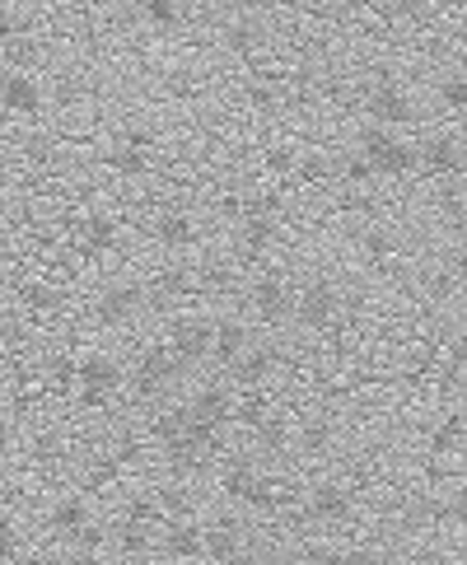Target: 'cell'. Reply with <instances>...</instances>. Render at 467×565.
<instances>
[{
  "instance_id": "obj_33",
  "label": "cell",
  "mask_w": 467,
  "mask_h": 565,
  "mask_svg": "<svg viewBox=\"0 0 467 565\" xmlns=\"http://www.w3.org/2000/svg\"><path fill=\"white\" fill-rule=\"evenodd\" d=\"M341 178H346V183H374L379 173H374V164H369L365 154L356 150V154H346V160H341Z\"/></svg>"
},
{
  "instance_id": "obj_16",
  "label": "cell",
  "mask_w": 467,
  "mask_h": 565,
  "mask_svg": "<svg viewBox=\"0 0 467 565\" xmlns=\"http://www.w3.org/2000/svg\"><path fill=\"white\" fill-rule=\"evenodd\" d=\"M154 239H160V248L183 252L197 243V220H192L187 210H160V216H154Z\"/></svg>"
},
{
  "instance_id": "obj_27",
  "label": "cell",
  "mask_w": 467,
  "mask_h": 565,
  "mask_svg": "<svg viewBox=\"0 0 467 565\" xmlns=\"http://www.w3.org/2000/svg\"><path fill=\"white\" fill-rule=\"evenodd\" d=\"M225 43H229V52L252 56V52L262 47V29H258V24H248V19H229V29H225Z\"/></svg>"
},
{
  "instance_id": "obj_18",
  "label": "cell",
  "mask_w": 467,
  "mask_h": 565,
  "mask_svg": "<svg viewBox=\"0 0 467 565\" xmlns=\"http://www.w3.org/2000/svg\"><path fill=\"white\" fill-rule=\"evenodd\" d=\"M80 243H85V252H94V258H104V252H112L122 243V225L112 216H104V210H89L85 225H80Z\"/></svg>"
},
{
  "instance_id": "obj_8",
  "label": "cell",
  "mask_w": 467,
  "mask_h": 565,
  "mask_svg": "<svg viewBox=\"0 0 467 565\" xmlns=\"http://www.w3.org/2000/svg\"><path fill=\"white\" fill-rule=\"evenodd\" d=\"M295 300H300V290H290L285 276H276V271L258 276V281H252V290H248V304H252V314H258L262 323L295 318Z\"/></svg>"
},
{
  "instance_id": "obj_25",
  "label": "cell",
  "mask_w": 467,
  "mask_h": 565,
  "mask_svg": "<svg viewBox=\"0 0 467 565\" xmlns=\"http://www.w3.org/2000/svg\"><path fill=\"white\" fill-rule=\"evenodd\" d=\"M108 164H112V173H117V178H145V173H150V154L122 141V145L112 150V160H108Z\"/></svg>"
},
{
  "instance_id": "obj_14",
  "label": "cell",
  "mask_w": 467,
  "mask_h": 565,
  "mask_svg": "<svg viewBox=\"0 0 467 565\" xmlns=\"http://www.w3.org/2000/svg\"><path fill=\"white\" fill-rule=\"evenodd\" d=\"M276 365H281V350H276V346H252L248 356L229 369V374H234V383H239L243 393H258V388H262L271 374H276Z\"/></svg>"
},
{
  "instance_id": "obj_20",
  "label": "cell",
  "mask_w": 467,
  "mask_h": 565,
  "mask_svg": "<svg viewBox=\"0 0 467 565\" xmlns=\"http://www.w3.org/2000/svg\"><path fill=\"white\" fill-rule=\"evenodd\" d=\"M252 350V341H248V327L239 323V318H225V323H216V360L225 365V369H234L243 356Z\"/></svg>"
},
{
  "instance_id": "obj_40",
  "label": "cell",
  "mask_w": 467,
  "mask_h": 565,
  "mask_svg": "<svg viewBox=\"0 0 467 565\" xmlns=\"http://www.w3.org/2000/svg\"><path fill=\"white\" fill-rule=\"evenodd\" d=\"M24 300H29L33 308H52V304H56V300H62V295H56V290H52V285H29V290H24Z\"/></svg>"
},
{
  "instance_id": "obj_28",
  "label": "cell",
  "mask_w": 467,
  "mask_h": 565,
  "mask_svg": "<svg viewBox=\"0 0 467 565\" xmlns=\"http://www.w3.org/2000/svg\"><path fill=\"white\" fill-rule=\"evenodd\" d=\"M234 421L252 425V431H258V425H267V421H271V402H267V393H262V388H258V393H243V398H239V412H234Z\"/></svg>"
},
{
  "instance_id": "obj_4",
  "label": "cell",
  "mask_w": 467,
  "mask_h": 565,
  "mask_svg": "<svg viewBox=\"0 0 467 565\" xmlns=\"http://www.w3.org/2000/svg\"><path fill=\"white\" fill-rule=\"evenodd\" d=\"M225 496H234L239 504H248V510H258V514H271L281 504L276 481H271L262 467H252V463H229L225 467Z\"/></svg>"
},
{
  "instance_id": "obj_35",
  "label": "cell",
  "mask_w": 467,
  "mask_h": 565,
  "mask_svg": "<svg viewBox=\"0 0 467 565\" xmlns=\"http://www.w3.org/2000/svg\"><path fill=\"white\" fill-rule=\"evenodd\" d=\"M300 178H308V183L333 178V160H327V154H304V160H300Z\"/></svg>"
},
{
  "instance_id": "obj_10",
  "label": "cell",
  "mask_w": 467,
  "mask_h": 565,
  "mask_svg": "<svg viewBox=\"0 0 467 565\" xmlns=\"http://www.w3.org/2000/svg\"><path fill=\"white\" fill-rule=\"evenodd\" d=\"M416 150H421V169L435 173V178H454V173H463V164H467L463 141H458V135H449V131L425 135Z\"/></svg>"
},
{
  "instance_id": "obj_41",
  "label": "cell",
  "mask_w": 467,
  "mask_h": 565,
  "mask_svg": "<svg viewBox=\"0 0 467 565\" xmlns=\"http://www.w3.org/2000/svg\"><path fill=\"white\" fill-rule=\"evenodd\" d=\"M346 565H388V556H379L374 547H350L346 552Z\"/></svg>"
},
{
  "instance_id": "obj_17",
  "label": "cell",
  "mask_w": 467,
  "mask_h": 565,
  "mask_svg": "<svg viewBox=\"0 0 467 565\" xmlns=\"http://www.w3.org/2000/svg\"><path fill=\"white\" fill-rule=\"evenodd\" d=\"M164 556H173V561H197V556H206V529H202V523H187V519L169 523Z\"/></svg>"
},
{
  "instance_id": "obj_2",
  "label": "cell",
  "mask_w": 467,
  "mask_h": 565,
  "mask_svg": "<svg viewBox=\"0 0 467 565\" xmlns=\"http://www.w3.org/2000/svg\"><path fill=\"white\" fill-rule=\"evenodd\" d=\"M178 374H183V365H178V356H173L169 346H145L141 356L131 360L127 383H131L141 398H160V393H169Z\"/></svg>"
},
{
  "instance_id": "obj_47",
  "label": "cell",
  "mask_w": 467,
  "mask_h": 565,
  "mask_svg": "<svg viewBox=\"0 0 467 565\" xmlns=\"http://www.w3.org/2000/svg\"><path fill=\"white\" fill-rule=\"evenodd\" d=\"M80 565H94V561H80Z\"/></svg>"
},
{
  "instance_id": "obj_34",
  "label": "cell",
  "mask_w": 467,
  "mask_h": 565,
  "mask_svg": "<svg viewBox=\"0 0 467 565\" xmlns=\"http://www.w3.org/2000/svg\"><path fill=\"white\" fill-rule=\"evenodd\" d=\"M300 160L304 154H295V145H271L267 150V169L271 173H300Z\"/></svg>"
},
{
  "instance_id": "obj_13",
  "label": "cell",
  "mask_w": 467,
  "mask_h": 565,
  "mask_svg": "<svg viewBox=\"0 0 467 565\" xmlns=\"http://www.w3.org/2000/svg\"><path fill=\"white\" fill-rule=\"evenodd\" d=\"M350 510H356V500H350V491L341 481H318L314 491H308V500H304V514L318 519V523H346Z\"/></svg>"
},
{
  "instance_id": "obj_19",
  "label": "cell",
  "mask_w": 467,
  "mask_h": 565,
  "mask_svg": "<svg viewBox=\"0 0 467 565\" xmlns=\"http://www.w3.org/2000/svg\"><path fill=\"white\" fill-rule=\"evenodd\" d=\"M271 243H276V220L271 216H239V252L248 262H258Z\"/></svg>"
},
{
  "instance_id": "obj_32",
  "label": "cell",
  "mask_w": 467,
  "mask_h": 565,
  "mask_svg": "<svg viewBox=\"0 0 467 565\" xmlns=\"http://www.w3.org/2000/svg\"><path fill=\"white\" fill-rule=\"evenodd\" d=\"M439 104L444 108H454V112H463L467 108V75H444V80H439Z\"/></svg>"
},
{
  "instance_id": "obj_22",
  "label": "cell",
  "mask_w": 467,
  "mask_h": 565,
  "mask_svg": "<svg viewBox=\"0 0 467 565\" xmlns=\"http://www.w3.org/2000/svg\"><path fill=\"white\" fill-rule=\"evenodd\" d=\"M202 290V276L192 267H160V276H154V295L160 300H187V295H197Z\"/></svg>"
},
{
  "instance_id": "obj_38",
  "label": "cell",
  "mask_w": 467,
  "mask_h": 565,
  "mask_svg": "<svg viewBox=\"0 0 467 565\" xmlns=\"http://www.w3.org/2000/svg\"><path fill=\"white\" fill-rule=\"evenodd\" d=\"M248 104L252 108H271V104H276V89H271L267 80H252L248 85Z\"/></svg>"
},
{
  "instance_id": "obj_6",
  "label": "cell",
  "mask_w": 467,
  "mask_h": 565,
  "mask_svg": "<svg viewBox=\"0 0 467 565\" xmlns=\"http://www.w3.org/2000/svg\"><path fill=\"white\" fill-rule=\"evenodd\" d=\"M141 314H145V290L131 285V281H112V285L99 290V300H94V318H99L104 327H112V333L131 327Z\"/></svg>"
},
{
  "instance_id": "obj_11",
  "label": "cell",
  "mask_w": 467,
  "mask_h": 565,
  "mask_svg": "<svg viewBox=\"0 0 467 565\" xmlns=\"http://www.w3.org/2000/svg\"><path fill=\"white\" fill-rule=\"evenodd\" d=\"M52 529L70 537V542H99V529H94V514H89V504L85 496H62L52 504Z\"/></svg>"
},
{
  "instance_id": "obj_36",
  "label": "cell",
  "mask_w": 467,
  "mask_h": 565,
  "mask_svg": "<svg viewBox=\"0 0 467 565\" xmlns=\"http://www.w3.org/2000/svg\"><path fill=\"white\" fill-rule=\"evenodd\" d=\"M327 439H333V425H327V421H308V425H304V449H308V454L327 449Z\"/></svg>"
},
{
  "instance_id": "obj_12",
  "label": "cell",
  "mask_w": 467,
  "mask_h": 565,
  "mask_svg": "<svg viewBox=\"0 0 467 565\" xmlns=\"http://www.w3.org/2000/svg\"><path fill=\"white\" fill-rule=\"evenodd\" d=\"M0 104H6V117H33L37 108H43V85H37L29 70H10L6 66V80H0Z\"/></svg>"
},
{
  "instance_id": "obj_3",
  "label": "cell",
  "mask_w": 467,
  "mask_h": 565,
  "mask_svg": "<svg viewBox=\"0 0 467 565\" xmlns=\"http://www.w3.org/2000/svg\"><path fill=\"white\" fill-rule=\"evenodd\" d=\"M365 117H369V127H383V131H393V127H406V122H416V104H412V94H406L398 80H374L365 89Z\"/></svg>"
},
{
  "instance_id": "obj_45",
  "label": "cell",
  "mask_w": 467,
  "mask_h": 565,
  "mask_svg": "<svg viewBox=\"0 0 467 565\" xmlns=\"http://www.w3.org/2000/svg\"><path fill=\"white\" fill-rule=\"evenodd\" d=\"M458 304H463V314H467V276L458 281Z\"/></svg>"
},
{
  "instance_id": "obj_44",
  "label": "cell",
  "mask_w": 467,
  "mask_h": 565,
  "mask_svg": "<svg viewBox=\"0 0 467 565\" xmlns=\"http://www.w3.org/2000/svg\"><path fill=\"white\" fill-rule=\"evenodd\" d=\"M127 145H135V150H150V145H154V135H150L145 127H131V131H127Z\"/></svg>"
},
{
  "instance_id": "obj_24",
  "label": "cell",
  "mask_w": 467,
  "mask_h": 565,
  "mask_svg": "<svg viewBox=\"0 0 467 565\" xmlns=\"http://www.w3.org/2000/svg\"><path fill=\"white\" fill-rule=\"evenodd\" d=\"M141 10V19L150 29H160V33H169V29H178L183 19H187V10L183 6H173V0H145V6H135Z\"/></svg>"
},
{
  "instance_id": "obj_9",
  "label": "cell",
  "mask_w": 467,
  "mask_h": 565,
  "mask_svg": "<svg viewBox=\"0 0 467 565\" xmlns=\"http://www.w3.org/2000/svg\"><path fill=\"white\" fill-rule=\"evenodd\" d=\"M117 388H122V365L112 356H85L80 360V402L85 406H104Z\"/></svg>"
},
{
  "instance_id": "obj_26",
  "label": "cell",
  "mask_w": 467,
  "mask_h": 565,
  "mask_svg": "<svg viewBox=\"0 0 467 565\" xmlns=\"http://www.w3.org/2000/svg\"><path fill=\"white\" fill-rule=\"evenodd\" d=\"M117 552L122 556H150L154 552V533L145 529V523H122V529H117Z\"/></svg>"
},
{
  "instance_id": "obj_1",
  "label": "cell",
  "mask_w": 467,
  "mask_h": 565,
  "mask_svg": "<svg viewBox=\"0 0 467 565\" xmlns=\"http://www.w3.org/2000/svg\"><path fill=\"white\" fill-rule=\"evenodd\" d=\"M360 154L374 164L379 178H406V173L421 169V150L412 141H402L398 131H383V127H365L360 135Z\"/></svg>"
},
{
  "instance_id": "obj_46",
  "label": "cell",
  "mask_w": 467,
  "mask_h": 565,
  "mask_svg": "<svg viewBox=\"0 0 467 565\" xmlns=\"http://www.w3.org/2000/svg\"><path fill=\"white\" fill-rule=\"evenodd\" d=\"M458 43H463V52H467V19H463V29H458Z\"/></svg>"
},
{
  "instance_id": "obj_42",
  "label": "cell",
  "mask_w": 467,
  "mask_h": 565,
  "mask_svg": "<svg viewBox=\"0 0 467 565\" xmlns=\"http://www.w3.org/2000/svg\"><path fill=\"white\" fill-rule=\"evenodd\" d=\"M252 565H295V561H290L281 547H262L258 556H252Z\"/></svg>"
},
{
  "instance_id": "obj_15",
  "label": "cell",
  "mask_w": 467,
  "mask_h": 565,
  "mask_svg": "<svg viewBox=\"0 0 467 565\" xmlns=\"http://www.w3.org/2000/svg\"><path fill=\"white\" fill-rule=\"evenodd\" d=\"M206 556L216 565H239L243 561V529L239 523H229V519L210 523L206 529Z\"/></svg>"
},
{
  "instance_id": "obj_21",
  "label": "cell",
  "mask_w": 467,
  "mask_h": 565,
  "mask_svg": "<svg viewBox=\"0 0 467 565\" xmlns=\"http://www.w3.org/2000/svg\"><path fill=\"white\" fill-rule=\"evenodd\" d=\"M210 454H216V449H210V444H202L197 435H183V439H173V444H164V463L173 467V472H197V467L210 458Z\"/></svg>"
},
{
  "instance_id": "obj_43",
  "label": "cell",
  "mask_w": 467,
  "mask_h": 565,
  "mask_svg": "<svg viewBox=\"0 0 467 565\" xmlns=\"http://www.w3.org/2000/svg\"><path fill=\"white\" fill-rule=\"evenodd\" d=\"M127 519H131V523H145V529H150V519H154V500H135Z\"/></svg>"
},
{
  "instance_id": "obj_30",
  "label": "cell",
  "mask_w": 467,
  "mask_h": 565,
  "mask_svg": "<svg viewBox=\"0 0 467 565\" xmlns=\"http://www.w3.org/2000/svg\"><path fill=\"white\" fill-rule=\"evenodd\" d=\"M360 252H365V262H388L393 258V233L388 229H365L360 233Z\"/></svg>"
},
{
  "instance_id": "obj_7",
  "label": "cell",
  "mask_w": 467,
  "mask_h": 565,
  "mask_svg": "<svg viewBox=\"0 0 467 565\" xmlns=\"http://www.w3.org/2000/svg\"><path fill=\"white\" fill-rule=\"evenodd\" d=\"M169 350L178 356V365H202V360H216V323L206 318H178L169 333Z\"/></svg>"
},
{
  "instance_id": "obj_5",
  "label": "cell",
  "mask_w": 467,
  "mask_h": 565,
  "mask_svg": "<svg viewBox=\"0 0 467 565\" xmlns=\"http://www.w3.org/2000/svg\"><path fill=\"white\" fill-rule=\"evenodd\" d=\"M341 314V290L327 281V276H314L300 285V300H295V323L308 327V333H323V327H333Z\"/></svg>"
},
{
  "instance_id": "obj_23",
  "label": "cell",
  "mask_w": 467,
  "mask_h": 565,
  "mask_svg": "<svg viewBox=\"0 0 467 565\" xmlns=\"http://www.w3.org/2000/svg\"><path fill=\"white\" fill-rule=\"evenodd\" d=\"M187 425H192V421H187V402H183V406H164V412L150 421V435L160 439V449H164V444H173V439L187 435Z\"/></svg>"
},
{
  "instance_id": "obj_37",
  "label": "cell",
  "mask_w": 467,
  "mask_h": 565,
  "mask_svg": "<svg viewBox=\"0 0 467 565\" xmlns=\"http://www.w3.org/2000/svg\"><path fill=\"white\" fill-rule=\"evenodd\" d=\"M300 565H346V552H333V547H308L300 556Z\"/></svg>"
},
{
  "instance_id": "obj_29",
  "label": "cell",
  "mask_w": 467,
  "mask_h": 565,
  "mask_svg": "<svg viewBox=\"0 0 467 565\" xmlns=\"http://www.w3.org/2000/svg\"><path fill=\"white\" fill-rule=\"evenodd\" d=\"M463 435H467V421H463V416H449V421H444L439 431L431 435V454H439V458L454 454L458 444H463Z\"/></svg>"
},
{
  "instance_id": "obj_39",
  "label": "cell",
  "mask_w": 467,
  "mask_h": 565,
  "mask_svg": "<svg viewBox=\"0 0 467 565\" xmlns=\"http://www.w3.org/2000/svg\"><path fill=\"white\" fill-rule=\"evenodd\" d=\"M444 514H449L454 523H463V529H467V486H458V491L449 496V504H444Z\"/></svg>"
},
{
  "instance_id": "obj_31",
  "label": "cell",
  "mask_w": 467,
  "mask_h": 565,
  "mask_svg": "<svg viewBox=\"0 0 467 565\" xmlns=\"http://www.w3.org/2000/svg\"><path fill=\"white\" fill-rule=\"evenodd\" d=\"M252 439H258V449H262V454H281V449H285V439H290V431H285V421L271 416L267 425H258V431H252Z\"/></svg>"
}]
</instances>
